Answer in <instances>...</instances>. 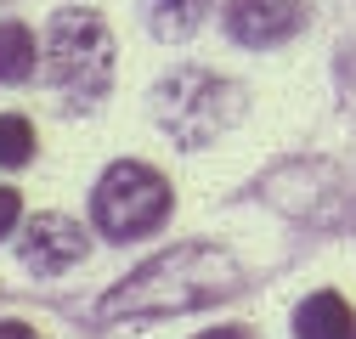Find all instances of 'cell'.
<instances>
[{
	"label": "cell",
	"mask_w": 356,
	"mask_h": 339,
	"mask_svg": "<svg viewBox=\"0 0 356 339\" xmlns=\"http://www.w3.org/2000/svg\"><path fill=\"white\" fill-rule=\"evenodd\" d=\"M243 288V261L220 243H170L130 277H119L102 300L97 322H153V317H187Z\"/></svg>",
	"instance_id": "6da1fadb"
},
{
	"label": "cell",
	"mask_w": 356,
	"mask_h": 339,
	"mask_svg": "<svg viewBox=\"0 0 356 339\" xmlns=\"http://www.w3.org/2000/svg\"><path fill=\"white\" fill-rule=\"evenodd\" d=\"M40 74L68 108H91L113 85V34L91 6H68L46 28V51H40Z\"/></svg>",
	"instance_id": "7a4b0ae2"
},
{
	"label": "cell",
	"mask_w": 356,
	"mask_h": 339,
	"mask_svg": "<svg viewBox=\"0 0 356 339\" xmlns=\"http://www.w3.org/2000/svg\"><path fill=\"white\" fill-rule=\"evenodd\" d=\"M238 113H243V91L204 68H175L153 91V119L175 147H209L220 131L238 124Z\"/></svg>",
	"instance_id": "3957f363"
},
{
	"label": "cell",
	"mask_w": 356,
	"mask_h": 339,
	"mask_svg": "<svg viewBox=\"0 0 356 339\" xmlns=\"http://www.w3.org/2000/svg\"><path fill=\"white\" fill-rule=\"evenodd\" d=\"M170 204H175V192L153 164L119 158V164L102 170V181L91 192V221H97V232L108 243H130V238L159 232L170 221Z\"/></svg>",
	"instance_id": "277c9868"
},
{
	"label": "cell",
	"mask_w": 356,
	"mask_h": 339,
	"mask_svg": "<svg viewBox=\"0 0 356 339\" xmlns=\"http://www.w3.org/2000/svg\"><path fill=\"white\" fill-rule=\"evenodd\" d=\"M85 249H91V238H85L79 221L68 215H34L23 226V243H17V261L34 272V277H63L85 261Z\"/></svg>",
	"instance_id": "5b68a950"
},
{
	"label": "cell",
	"mask_w": 356,
	"mask_h": 339,
	"mask_svg": "<svg viewBox=\"0 0 356 339\" xmlns=\"http://www.w3.org/2000/svg\"><path fill=\"white\" fill-rule=\"evenodd\" d=\"M305 28V0H232L227 34L238 46H283Z\"/></svg>",
	"instance_id": "8992f818"
},
{
	"label": "cell",
	"mask_w": 356,
	"mask_h": 339,
	"mask_svg": "<svg viewBox=\"0 0 356 339\" xmlns=\"http://www.w3.org/2000/svg\"><path fill=\"white\" fill-rule=\"evenodd\" d=\"M294 339H356V311L334 288H317L294 311Z\"/></svg>",
	"instance_id": "52a82bcc"
},
{
	"label": "cell",
	"mask_w": 356,
	"mask_h": 339,
	"mask_svg": "<svg viewBox=\"0 0 356 339\" xmlns=\"http://www.w3.org/2000/svg\"><path fill=\"white\" fill-rule=\"evenodd\" d=\"M209 6H215V0H147V28L159 40H187L209 17Z\"/></svg>",
	"instance_id": "ba28073f"
},
{
	"label": "cell",
	"mask_w": 356,
	"mask_h": 339,
	"mask_svg": "<svg viewBox=\"0 0 356 339\" xmlns=\"http://www.w3.org/2000/svg\"><path fill=\"white\" fill-rule=\"evenodd\" d=\"M34 34L23 23H0V85H23L34 74Z\"/></svg>",
	"instance_id": "9c48e42d"
},
{
	"label": "cell",
	"mask_w": 356,
	"mask_h": 339,
	"mask_svg": "<svg viewBox=\"0 0 356 339\" xmlns=\"http://www.w3.org/2000/svg\"><path fill=\"white\" fill-rule=\"evenodd\" d=\"M29 158H34V124L17 119V113H0V164L17 170Z\"/></svg>",
	"instance_id": "30bf717a"
},
{
	"label": "cell",
	"mask_w": 356,
	"mask_h": 339,
	"mask_svg": "<svg viewBox=\"0 0 356 339\" xmlns=\"http://www.w3.org/2000/svg\"><path fill=\"white\" fill-rule=\"evenodd\" d=\"M17 221H23V198H17V187H0V238H6Z\"/></svg>",
	"instance_id": "8fae6325"
},
{
	"label": "cell",
	"mask_w": 356,
	"mask_h": 339,
	"mask_svg": "<svg viewBox=\"0 0 356 339\" xmlns=\"http://www.w3.org/2000/svg\"><path fill=\"white\" fill-rule=\"evenodd\" d=\"M0 339H40L29 322H17V317H0Z\"/></svg>",
	"instance_id": "7c38bea8"
},
{
	"label": "cell",
	"mask_w": 356,
	"mask_h": 339,
	"mask_svg": "<svg viewBox=\"0 0 356 339\" xmlns=\"http://www.w3.org/2000/svg\"><path fill=\"white\" fill-rule=\"evenodd\" d=\"M198 339H249L243 328H209V333H198Z\"/></svg>",
	"instance_id": "4fadbf2b"
}]
</instances>
